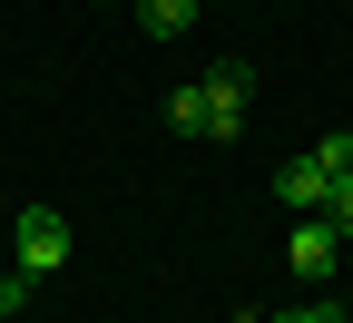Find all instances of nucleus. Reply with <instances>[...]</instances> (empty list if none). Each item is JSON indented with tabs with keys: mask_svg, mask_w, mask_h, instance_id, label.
Listing matches in <instances>:
<instances>
[{
	"mask_svg": "<svg viewBox=\"0 0 353 323\" xmlns=\"http://www.w3.org/2000/svg\"><path fill=\"white\" fill-rule=\"evenodd\" d=\"M275 323H343L334 304H304V313H275Z\"/></svg>",
	"mask_w": 353,
	"mask_h": 323,
	"instance_id": "nucleus-9",
	"label": "nucleus"
},
{
	"mask_svg": "<svg viewBox=\"0 0 353 323\" xmlns=\"http://www.w3.org/2000/svg\"><path fill=\"white\" fill-rule=\"evenodd\" d=\"M324 216H334V236H353V176H334V196H324Z\"/></svg>",
	"mask_w": 353,
	"mask_h": 323,
	"instance_id": "nucleus-8",
	"label": "nucleus"
},
{
	"mask_svg": "<svg viewBox=\"0 0 353 323\" xmlns=\"http://www.w3.org/2000/svg\"><path fill=\"white\" fill-rule=\"evenodd\" d=\"M245 88H255V69H206V79H176L167 88V127L176 137H245Z\"/></svg>",
	"mask_w": 353,
	"mask_h": 323,
	"instance_id": "nucleus-1",
	"label": "nucleus"
},
{
	"mask_svg": "<svg viewBox=\"0 0 353 323\" xmlns=\"http://www.w3.org/2000/svg\"><path fill=\"white\" fill-rule=\"evenodd\" d=\"M138 30L148 39H187L196 30V0H138Z\"/></svg>",
	"mask_w": 353,
	"mask_h": 323,
	"instance_id": "nucleus-5",
	"label": "nucleus"
},
{
	"mask_svg": "<svg viewBox=\"0 0 353 323\" xmlns=\"http://www.w3.org/2000/svg\"><path fill=\"white\" fill-rule=\"evenodd\" d=\"M69 264V216L59 206H20V274L39 284V274H59Z\"/></svg>",
	"mask_w": 353,
	"mask_h": 323,
	"instance_id": "nucleus-2",
	"label": "nucleus"
},
{
	"mask_svg": "<svg viewBox=\"0 0 353 323\" xmlns=\"http://www.w3.org/2000/svg\"><path fill=\"white\" fill-rule=\"evenodd\" d=\"M314 167H324V176H353V137H343V127L324 137V147H314Z\"/></svg>",
	"mask_w": 353,
	"mask_h": 323,
	"instance_id": "nucleus-6",
	"label": "nucleus"
},
{
	"mask_svg": "<svg viewBox=\"0 0 353 323\" xmlns=\"http://www.w3.org/2000/svg\"><path fill=\"white\" fill-rule=\"evenodd\" d=\"M324 196H334V176H324L314 157H285V167H275V206H285V216H324Z\"/></svg>",
	"mask_w": 353,
	"mask_h": 323,
	"instance_id": "nucleus-4",
	"label": "nucleus"
},
{
	"mask_svg": "<svg viewBox=\"0 0 353 323\" xmlns=\"http://www.w3.org/2000/svg\"><path fill=\"white\" fill-rule=\"evenodd\" d=\"M334 255H343L334 216H294V236H285V264L304 274V284H324V274H334Z\"/></svg>",
	"mask_w": 353,
	"mask_h": 323,
	"instance_id": "nucleus-3",
	"label": "nucleus"
},
{
	"mask_svg": "<svg viewBox=\"0 0 353 323\" xmlns=\"http://www.w3.org/2000/svg\"><path fill=\"white\" fill-rule=\"evenodd\" d=\"M20 304H30V274L10 264V274H0V323H20Z\"/></svg>",
	"mask_w": 353,
	"mask_h": 323,
	"instance_id": "nucleus-7",
	"label": "nucleus"
}]
</instances>
